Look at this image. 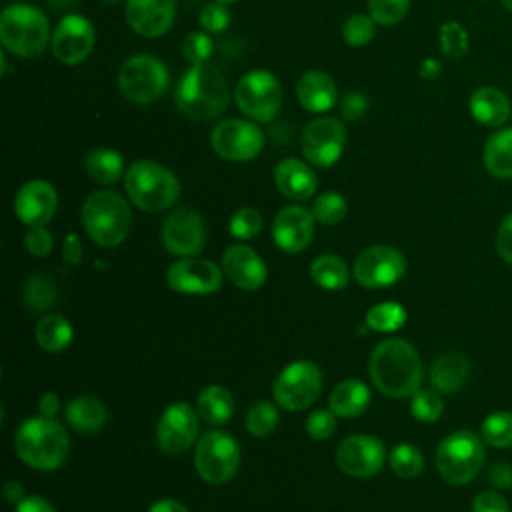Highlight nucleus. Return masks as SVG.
Masks as SVG:
<instances>
[{"label":"nucleus","instance_id":"obj_3","mask_svg":"<svg viewBox=\"0 0 512 512\" xmlns=\"http://www.w3.org/2000/svg\"><path fill=\"white\" fill-rule=\"evenodd\" d=\"M14 448L24 464L34 470L50 472L64 464L70 450V438L58 420L40 414L26 418L18 426Z\"/></svg>","mask_w":512,"mask_h":512},{"label":"nucleus","instance_id":"obj_24","mask_svg":"<svg viewBox=\"0 0 512 512\" xmlns=\"http://www.w3.org/2000/svg\"><path fill=\"white\" fill-rule=\"evenodd\" d=\"M274 184L282 196L294 202H302L314 196L318 188V178L312 164L300 158H284L274 168Z\"/></svg>","mask_w":512,"mask_h":512},{"label":"nucleus","instance_id":"obj_55","mask_svg":"<svg viewBox=\"0 0 512 512\" xmlns=\"http://www.w3.org/2000/svg\"><path fill=\"white\" fill-rule=\"evenodd\" d=\"M62 256H64V260L70 262V264H76V262L82 258V242H80V238H78L74 232L64 238Z\"/></svg>","mask_w":512,"mask_h":512},{"label":"nucleus","instance_id":"obj_22","mask_svg":"<svg viewBox=\"0 0 512 512\" xmlns=\"http://www.w3.org/2000/svg\"><path fill=\"white\" fill-rule=\"evenodd\" d=\"M126 24L144 38L164 36L176 18V0H126Z\"/></svg>","mask_w":512,"mask_h":512},{"label":"nucleus","instance_id":"obj_15","mask_svg":"<svg viewBox=\"0 0 512 512\" xmlns=\"http://www.w3.org/2000/svg\"><path fill=\"white\" fill-rule=\"evenodd\" d=\"M406 272V258L392 246L364 248L352 266L356 282L364 288H388L396 284Z\"/></svg>","mask_w":512,"mask_h":512},{"label":"nucleus","instance_id":"obj_14","mask_svg":"<svg viewBox=\"0 0 512 512\" xmlns=\"http://www.w3.org/2000/svg\"><path fill=\"white\" fill-rule=\"evenodd\" d=\"M96 44L94 24L82 14H66L52 30L50 50L60 64L76 66L84 62Z\"/></svg>","mask_w":512,"mask_h":512},{"label":"nucleus","instance_id":"obj_26","mask_svg":"<svg viewBox=\"0 0 512 512\" xmlns=\"http://www.w3.org/2000/svg\"><path fill=\"white\" fill-rule=\"evenodd\" d=\"M468 110L478 124L498 128L512 114L508 96L494 86H480L468 98Z\"/></svg>","mask_w":512,"mask_h":512},{"label":"nucleus","instance_id":"obj_36","mask_svg":"<svg viewBox=\"0 0 512 512\" xmlns=\"http://www.w3.org/2000/svg\"><path fill=\"white\" fill-rule=\"evenodd\" d=\"M480 436L484 444L492 448H510L512 446V412L496 410L482 420Z\"/></svg>","mask_w":512,"mask_h":512},{"label":"nucleus","instance_id":"obj_10","mask_svg":"<svg viewBox=\"0 0 512 512\" xmlns=\"http://www.w3.org/2000/svg\"><path fill=\"white\" fill-rule=\"evenodd\" d=\"M194 466L198 476L208 484L228 482L240 466V446L236 438L224 430L204 432L194 450Z\"/></svg>","mask_w":512,"mask_h":512},{"label":"nucleus","instance_id":"obj_34","mask_svg":"<svg viewBox=\"0 0 512 512\" xmlns=\"http://www.w3.org/2000/svg\"><path fill=\"white\" fill-rule=\"evenodd\" d=\"M310 276L324 290H340L350 282V268L336 254H320L310 266Z\"/></svg>","mask_w":512,"mask_h":512},{"label":"nucleus","instance_id":"obj_42","mask_svg":"<svg viewBox=\"0 0 512 512\" xmlns=\"http://www.w3.org/2000/svg\"><path fill=\"white\" fill-rule=\"evenodd\" d=\"M444 402L438 390L430 388H418L410 396V412L420 422H436L442 416Z\"/></svg>","mask_w":512,"mask_h":512},{"label":"nucleus","instance_id":"obj_45","mask_svg":"<svg viewBox=\"0 0 512 512\" xmlns=\"http://www.w3.org/2000/svg\"><path fill=\"white\" fill-rule=\"evenodd\" d=\"M228 228H230V234H232L234 238H238V240H250V238L258 236L260 230H262V214H260L256 208H250V206L238 208V210L230 216Z\"/></svg>","mask_w":512,"mask_h":512},{"label":"nucleus","instance_id":"obj_17","mask_svg":"<svg viewBox=\"0 0 512 512\" xmlns=\"http://www.w3.org/2000/svg\"><path fill=\"white\" fill-rule=\"evenodd\" d=\"M160 238L164 248L174 256H198L206 244L204 220L192 208H176L164 218Z\"/></svg>","mask_w":512,"mask_h":512},{"label":"nucleus","instance_id":"obj_39","mask_svg":"<svg viewBox=\"0 0 512 512\" xmlns=\"http://www.w3.org/2000/svg\"><path fill=\"white\" fill-rule=\"evenodd\" d=\"M388 460L392 472L400 478H416L424 468V456L414 444H396Z\"/></svg>","mask_w":512,"mask_h":512},{"label":"nucleus","instance_id":"obj_5","mask_svg":"<svg viewBox=\"0 0 512 512\" xmlns=\"http://www.w3.org/2000/svg\"><path fill=\"white\" fill-rule=\"evenodd\" d=\"M80 218L92 242L102 248H114L120 246L130 232L132 210L122 194L104 188L84 200Z\"/></svg>","mask_w":512,"mask_h":512},{"label":"nucleus","instance_id":"obj_7","mask_svg":"<svg viewBox=\"0 0 512 512\" xmlns=\"http://www.w3.org/2000/svg\"><path fill=\"white\" fill-rule=\"evenodd\" d=\"M484 440L472 430H456L436 448L438 474L454 486L468 484L484 466Z\"/></svg>","mask_w":512,"mask_h":512},{"label":"nucleus","instance_id":"obj_56","mask_svg":"<svg viewBox=\"0 0 512 512\" xmlns=\"http://www.w3.org/2000/svg\"><path fill=\"white\" fill-rule=\"evenodd\" d=\"M38 408H40V414L42 416H48V418H54L60 410V396L56 392H44L38 400Z\"/></svg>","mask_w":512,"mask_h":512},{"label":"nucleus","instance_id":"obj_13","mask_svg":"<svg viewBox=\"0 0 512 512\" xmlns=\"http://www.w3.org/2000/svg\"><path fill=\"white\" fill-rule=\"evenodd\" d=\"M264 132L248 118H226L210 132L212 150L228 162H250L264 148Z\"/></svg>","mask_w":512,"mask_h":512},{"label":"nucleus","instance_id":"obj_31","mask_svg":"<svg viewBox=\"0 0 512 512\" xmlns=\"http://www.w3.org/2000/svg\"><path fill=\"white\" fill-rule=\"evenodd\" d=\"M84 170L88 174V178L96 184H114L120 180V176L126 174L124 170V158L120 156V152L106 148V146H98L92 148L86 158H84Z\"/></svg>","mask_w":512,"mask_h":512},{"label":"nucleus","instance_id":"obj_37","mask_svg":"<svg viewBox=\"0 0 512 512\" xmlns=\"http://www.w3.org/2000/svg\"><path fill=\"white\" fill-rule=\"evenodd\" d=\"M406 322V310L398 302H380L366 312V326L376 332H394Z\"/></svg>","mask_w":512,"mask_h":512},{"label":"nucleus","instance_id":"obj_9","mask_svg":"<svg viewBox=\"0 0 512 512\" xmlns=\"http://www.w3.org/2000/svg\"><path fill=\"white\" fill-rule=\"evenodd\" d=\"M234 104L254 122H270L282 108L284 90L268 70H250L234 86Z\"/></svg>","mask_w":512,"mask_h":512},{"label":"nucleus","instance_id":"obj_44","mask_svg":"<svg viewBox=\"0 0 512 512\" xmlns=\"http://www.w3.org/2000/svg\"><path fill=\"white\" fill-rule=\"evenodd\" d=\"M410 8V0H366L370 18L380 26L398 24Z\"/></svg>","mask_w":512,"mask_h":512},{"label":"nucleus","instance_id":"obj_16","mask_svg":"<svg viewBox=\"0 0 512 512\" xmlns=\"http://www.w3.org/2000/svg\"><path fill=\"white\" fill-rule=\"evenodd\" d=\"M198 432L200 422L194 408L186 402H172L160 414L154 438L164 454L176 456L198 442Z\"/></svg>","mask_w":512,"mask_h":512},{"label":"nucleus","instance_id":"obj_61","mask_svg":"<svg viewBox=\"0 0 512 512\" xmlns=\"http://www.w3.org/2000/svg\"><path fill=\"white\" fill-rule=\"evenodd\" d=\"M218 2H222V4H234V2H238V0H218Z\"/></svg>","mask_w":512,"mask_h":512},{"label":"nucleus","instance_id":"obj_35","mask_svg":"<svg viewBox=\"0 0 512 512\" xmlns=\"http://www.w3.org/2000/svg\"><path fill=\"white\" fill-rule=\"evenodd\" d=\"M58 300V288L46 274H30L24 282V302L30 310L46 312Z\"/></svg>","mask_w":512,"mask_h":512},{"label":"nucleus","instance_id":"obj_11","mask_svg":"<svg viewBox=\"0 0 512 512\" xmlns=\"http://www.w3.org/2000/svg\"><path fill=\"white\" fill-rule=\"evenodd\" d=\"M322 390V372L310 360L290 362L272 384L276 404L288 412H300L316 402Z\"/></svg>","mask_w":512,"mask_h":512},{"label":"nucleus","instance_id":"obj_62","mask_svg":"<svg viewBox=\"0 0 512 512\" xmlns=\"http://www.w3.org/2000/svg\"><path fill=\"white\" fill-rule=\"evenodd\" d=\"M102 2H106V4H114V2H120V0H102Z\"/></svg>","mask_w":512,"mask_h":512},{"label":"nucleus","instance_id":"obj_27","mask_svg":"<svg viewBox=\"0 0 512 512\" xmlns=\"http://www.w3.org/2000/svg\"><path fill=\"white\" fill-rule=\"evenodd\" d=\"M470 372V364L464 354L460 352H446L438 356L430 368V382L434 390L442 394L458 392Z\"/></svg>","mask_w":512,"mask_h":512},{"label":"nucleus","instance_id":"obj_46","mask_svg":"<svg viewBox=\"0 0 512 512\" xmlns=\"http://www.w3.org/2000/svg\"><path fill=\"white\" fill-rule=\"evenodd\" d=\"M214 44L208 32L204 30H196V32H188L182 40V54L190 64H202L208 62V58L212 56Z\"/></svg>","mask_w":512,"mask_h":512},{"label":"nucleus","instance_id":"obj_19","mask_svg":"<svg viewBox=\"0 0 512 512\" xmlns=\"http://www.w3.org/2000/svg\"><path fill=\"white\" fill-rule=\"evenodd\" d=\"M222 280V266L194 256L174 262L166 272L170 290L180 294H214L220 290Z\"/></svg>","mask_w":512,"mask_h":512},{"label":"nucleus","instance_id":"obj_54","mask_svg":"<svg viewBox=\"0 0 512 512\" xmlns=\"http://www.w3.org/2000/svg\"><path fill=\"white\" fill-rule=\"evenodd\" d=\"M14 512H56V510H54L52 504H50L46 498H42V496H26V498H22V500L16 504Z\"/></svg>","mask_w":512,"mask_h":512},{"label":"nucleus","instance_id":"obj_47","mask_svg":"<svg viewBox=\"0 0 512 512\" xmlns=\"http://www.w3.org/2000/svg\"><path fill=\"white\" fill-rule=\"evenodd\" d=\"M198 22H200V30L208 34H222L230 26L228 4H222L218 0L204 4L198 16Z\"/></svg>","mask_w":512,"mask_h":512},{"label":"nucleus","instance_id":"obj_18","mask_svg":"<svg viewBox=\"0 0 512 512\" xmlns=\"http://www.w3.org/2000/svg\"><path fill=\"white\" fill-rule=\"evenodd\" d=\"M334 458L344 474L354 478H370L380 472L386 458V448L382 440L372 434H352L340 440Z\"/></svg>","mask_w":512,"mask_h":512},{"label":"nucleus","instance_id":"obj_1","mask_svg":"<svg viewBox=\"0 0 512 512\" xmlns=\"http://www.w3.org/2000/svg\"><path fill=\"white\" fill-rule=\"evenodd\" d=\"M370 380L390 398H410L422 384V362L404 338H388L374 346L368 360Z\"/></svg>","mask_w":512,"mask_h":512},{"label":"nucleus","instance_id":"obj_29","mask_svg":"<svg viewBox=\"0 0 512 512\" xmlns=\"http://www.w3.org/2000/svg\"><path fill=\"white\" fill-rule=\"evenodd\" d=\"M64 416L76 432L92 434L106 424L108 410L104 402L98 400L96 396H76L66 404Z\"/></svg>","mask_w":512,"mask_h":512},{"label":"nucleus","instance_id":"obj_4","mask_svg":"<svg viewBox=\"0 0 512 512\" xmlns=\"http://www.w3.org/2000/svg\"><path fill=\"white\" fill-rule=\"evenodd\" d=\"M124 190L144 212H164L176 204L182 186L178 176L154 160H136L126 168Z\"/></svg>","mask_w":512,"mask_h":512},{"label":"nucleus","instance_id":"obj_59","mask_svg":"<svg viewBox=\"0 0 512 512\" xmlns=\"http://www.w3.org/2000/svg\"><path fill=\"white\" fill-rule=\"evenodd\" d=\"M438 74H440V64H438L436 60L428 58V60L422 62V68H420V76H422V78L432 80V78H436Z\"/></svg>","mask_w":512,"mask_h":512},{"label":"nucleus","instance_id":"obj_40","mask_svg":"<svg viewBox=\"0 0 512 512\" xmlns=\"http://www.w3.org/2000/svg\"><path fill=\"white\" fill-rule=\"evenodd\" d=\"M278 424V410L272 402L268 400H258L248 408L246 414V428L252 436L266 438L268 434L274 432Z\"/></svg>","mask_w":512,"mask_h":512},{"label":"nucleus","instance_id":"obj_25","mask_svg":"<svg viewBox=\"0 0 512 512\" xmlns=\"http://www.w3.org/2000/svg\"><path fill=\"white\" fill-rule=\"evenodd\" d=\"M298 104L312 114L328 112L338 102V86L322 70H306L296 82Z\"/></svg>","mask_w":512,"mask_h":512},{"label":"nucleus","instance_id":"obj_6","mask_svg":"<svg viewBox=\"0 0 512 512\" xmlns=\"http://www.w3.org/2000/svg\"><path fill=\"white\" fill-rule=\"evenodd\" d=\"M52 40L46 14L30 4H10L0 16V42L4 52L20 58L42 54Z\"/></svg>","mask_w":512,"mask_h":512},{"label":"nucleus","instance_id":"obj_51","mask_svg":"<svg viewBox=\"0 0 512 512\" xmlns=\"http://www.w3.org/2000/svg\"><path fill=\"white\" fill-rule=\"evenodd\" d=\"M368 110V98L364 92L352 90L340 100V114L344 120H358Z\"/></svg>","mask_w":512,"mask_h":512},{"label":"nucleus","instance_id":"obj_58","mask_svg":"<svg viewBox=\"0 0 512 512\" xmlns=\"http://www.w3.org/2000/svg\"><path fill=\"white\" fill-rule=\"evenodd\" d=\"M4 498H6L10 504H18L22 498H26L22 484H20V482H14V480L6 482V484H4Z\"/></svg>","mask_w":512,"mask_h":512},{"label":"nucleus","instance_id":"obj_23","mask_svg":"<svg viewBox=\"0 0 512 512\" xmlns=\"http://www.w3.org/2000/svg\"><path fill=\"white\" fill-rule=\"evenodd\" d=\"M224 276L242 290H256L268 278V268L260 254L246 244H232L222 254Z\"/></svg>","mask_w":512,"mask_h":512},{"label":"nucleus","instance_id":"obj_41","mask_svg":"<svg viewBox=\"0 0 512 512\" xmlns=\"http://www.w3.org/2000/svg\"><path fill=\"white\" fill-rule=\"evenodd\" d=\"M376 34V22L370 18V14H350L342 24V38L352 48H362L372 42Z\"/></svg>","mask_w":512,"mask_h":512},{"label":"nucleus","instance_id":"obj_60","mask_svg":"<svg viewBox=\"0 0 512 512\" xmlns=\"http://www.w3.org/2000/svg\"><path fill=\"white\" fill-rule=\"evenodd\" d=\"M502 2V6L508 10V12H512V0H500Z\"/></svg>","mask_w":512,"mask_h":512},{"label":"nucleus","instance_id":"obj_2","mask_svg":"<svg viewBox=\"0 0 512 512\" xmlns=\"http://www.w3.org/2000/svg\"><path fill=\"white\" fill-rule=\"evenodd\" d=\"M230 86L226 76L208 62L190 64L174 90L178 110L196 122H206L220 116L230 106Z\"/></svg>","mask_w":512,"mask_h":512},{"label":"nucleus","instance_id":"obj_33","mask_svg":"<svg viewBox=\"0 0 512 512\" xmlns=\"http://www.w3.org/2000/svg\"><path fill=\"white\" fill-rule=\"evenodd\" d=\"M74 336L72 324L60 314H46L36 324V342L46 352H62Z\"/></svg>","mask_w":512,"mask_h":512},{"label":"nucleus","instance_id":"obj_49","mask_svg":"<svg viewBox=\"0 0 512 512\" xmlns=\"http://www.w3.org/2000/svg\"><path fill=\"white\" fill-rule=\"evenodd\" d=\"M24 246H26L28 254L36 256V258H44L52 252L54 238L46 230V226H32L24 236Z\"/></svg>","mask_w":512,"mask_h":512},{"label":"nucleus","instance_id":"obj_38","mask_svg":"<svg viewBox=\"0 0 512 512\" xmlns=\"http://www.w3.org/2000/svg\"><path fill=\"white\" fill-rule=\"evenodd\" d=\"M312 214H314L316 222H320L324 226H334V224H340L346 218L348 202L342 194H338L334 190H328V192H322L320 196L314 198Z\"/></svg>","mask_w":512,"mask_h":512},{"label":"nucleus","instance_id":"obj_28","mask_svg":"<svg viewBox=\"0 0 512 512\" xmlns=\"http://www.w3.org/2000/svg\"><path fill=\"white\" fill-rule=\"evenodd\" d=\"M370 404V390L358 378L342 380L334 386L328 398L330 410L340 418H354L360 416Z\"/></svg>","mask_w":512,"mask_h":512},{"label":"nucleus","instance_id":"obj_8","mask_svg":"<svg viewBox=\"0 0 512 512\" xmlns=\"http://www.w3.org/2000/svg\"><path fill=\"white\" fill-rule=\"evenodd\" d=\"M170 72L166 64L152 54H134L126 58L118 72V88L128 102L152 104L166 94Z\"/></svg>","mask_w":512,"mask_h":512},{"label":"nucleus","instance_id":"obj_48","mask_svg":"<svg viewBox=\"0 0 512 512\" xmlns=\"http://www.w3.org/2000/svg\"><path fill=\"white\" fill-rule=\"evenodd\" d=\"M336 430V414L332 410H314L306 418V432L314 440H326Z\"/></svg>","mask_w":512,"mask_h":512},{"label":"nucleus","instance_id":"obj_43","mask_svg":"<svg viewBox=\"0 0 512 512\" xmlns=\"http://www.w3.org/2000/svg\"><path fill=\"white\" fill-rule=\"evenodd\" d=\"M440 50L446 58L456 60L462 58L468 52V32L466 28L456 22V20H448L440 26Z\"/></svg>","mask_w":512,"mask_h":512},{"label":"nucleus","instance_id":"obj_53","mask_svg":"<svg viewBox=\"0 0 512 512\" xmlns=\"http://www.w3.org/2000/svg\"><path fill=\"white\" fill-rule=\"evenodd\" d=\"M488 482L500 490V488H506V486H512V468L510 464H504V462H496L490 466L488 470Z\"/></svg>","mask_w":512,"mask_h":512},{"label":"nucleus","instance_id":"obj_57","mask_svg":"<svg viewBox=\"0 0 512 512\" xmlns=\"http://www.w3.org/2000/svg\"><path fill=\"white\" fill-rule=\"evenodd\" d=\"M148 512H188V508L176 500V498H162V500H156Z\"/></svg>","mask_w":512,"mask_h":512},{"label":"nucleus","instance_id":"obj_32","mask_svg":"<svg viewBox=\"0 0 512 512\" xmlns=\"http://www.w3.org/2000/svg\"><path fill=\"white\" fill-rule=\"evenodd\" d=\"M196 410L204 422H208L212 426H220L232 418L234 398L228 392V388H224L220 384H210V386L202 388V392L198 394Z\"/></svg>","mask_w":512,"mask_h":512},{"label":"nucleus","instance_id":"obj_52","mask_svg":"<svg viewBox=\"0 0 512 512\" xmlns=\"http://www.w3.org/2000/svg\"><path fill=\"white\" fill-rule=\"evenodd\" d=\"M496 252L504 262L512 264V212L498 226Z\"/></svg>","mask_w":512,"mask_h":512},{"label":"nucleus","instance_id":"obj_20","mask_svg":"<svg viewBox=\"0 0 512 512\" xmlns=\"http://www.w3.org/2000/svg\"><path fill=\"white\" fill-rule=\"evenodd\" d=\"M314 214L302 204H288L278 210L272 222V238L282 252L298 254L312 242Z\"/></svg>","mask_w":512,"mask_h":512},{"label":"nucleus","instance_id":"obj_12","mask_svg":"<svg viewBox=\"0 0 512 512\" xmlns=\"http://www.w3.org/2000/svg\"><path fill=\"white\" fill-rule=\"evenodd\" d=\"M346 146V126L336 116H316L300 132V152L316 168L336 164Z\"/></svg>","mask_w":512,"mask_h":512},{"label":"nucleus","instance_id":"obj_50","mask_svg":"<svg viewBox=\"0 0 512 512\" xmlns=\"http://www.w3.org/2000/svg\"><path fill=\"white\" fill-rule=\"evenodd\" d=\"M472 512H508V500L500 490H482L472 500Z\"/></svg>","mask_w":512,"mask_h":512},{"label":"nucleus","instance_id":"obj_30","mask_svg":"<svg viewBox=\"0 0 512 512\" xmlns=\"http://www.w3.org/2000/svg\"><path fill=\"white\" fill-rule=\"evenodd\" d=\"M482 162L494 178H512V126L498 128L486 138Z\"/></svg>","mask_w":512,"mask_h":512},{"label":"nucleus","instance_id":"obj_21","mask_svg":"<svg viewBox=\"0 0 512 512\" xmlns=\"http://www.w3.org/2000/svg\"><path fill=\"white\" fill-rule=\"evenodd\" d=\"M56 208H58L56 188L50 182L40 178L24 182L14 196V214L28 228L48 224Z\"/></svg>","mask_w":512,"mask_h":512}]
</instances>
